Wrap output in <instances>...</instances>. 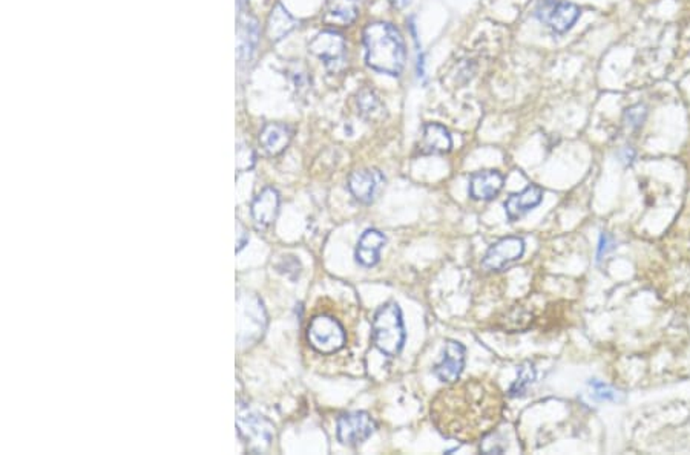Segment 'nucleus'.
I'll list each match as a JSON object with an SVG mask.
<instances>
[{
  "label": "nucleus",
  "mask_w": 690,
  "mask_h": 455,
  "mask_svg": "<svg viewBox=\"0 0 690 455\" xmlns=\"http://www.w3.org/2000/svg\"><path fill=\"white\" fill-rule=\"evenodd\" d=\"M385 236L375 229L365 230L356 247V261L364 267H375L380 259V250L385 246Z\"/></svg>",
  "instance_id": "obj_15"
},
{
  "label": "nucleus",
  "mask_w": 690,
  "mask_h": 455,
  "mask_svg": "<svg viewBox=\"0 0 690 455\" xmlns=\"http://www.w3.org/2000/svg\"><path fill=\"white\" fill-rule=\"evenodd\" d=\"M384 184V177L378 170H356L348 178V189L359 203L371 204L379 189Z\"/></svg>",
  "instance_id": "obj_11"
},
{
  "label": "nucleus",
  "mask_w": 690,
  "mask_h": 455,
  "mask_svg": "<svg viewBox=\"0 0 690 455\" xmlns=\"http://www.w3.org/2000/svg\"><path fill=\"white\" fill-rule=\"evenodd\" d=\"M255 164V155L251 149H249L247 146L240 144L236 149V169L238 172H246L249 169L254 168Z\"/></svg>",
  "instance_id": "obj_25"
},
{
  "label": "nucleus",
  "mask_w": 690,
  "mask_h": 455,
  "mask_svg": "<svg viewBox=\"0 0 690 455\" xmlns=\"http://www.w3.org/2000/svg\"><path fill=\"white\" fill-rule=\"evenodd\" d=\"M373 341L382 354L396 357L405 343L402 311L396 302L380 305L373 317Z\"/></svg>",
  "instance_id": "obj_3"
},
{
  "label": "nucleus",
  "mask_w": 690,
  "mask_h": 455,
  "mask_svg": "<svg viewBox=\"0 0 690 455\" xmlns=\"http://www.w3.org/2000/svg\"><path fill=\"white\" fill-rule=\"evenodd\" d=\"M582 11L577 5L562 0H541L535 8V17L556 33H566L578 21Z\"/></svg>",
  "instance_id": "obj_7"
},
{
  "label": "nucleus",
  "mask_w": 690,
  "mask_h": 455,
  "mask_svg": "<svg viewBox=\"0 0 690 455\" xmlns=\"http://www.w3.org/2000/svg\"><path fill=\"white\" fill-rule=\"evenodd\" d=\"M328 14L350 25L358 17V2L356 0H328Z\"/></svg>",
  "instance_id": "obj_21"
},
{
  "label": "nucleus",
  "mask_w": 690,
  "mask_h": 455,
  "mask_svg": "<svg viewBox=\"0 0 690 455\" xmlns=\"http://www.w3.org/2000/svg\"><path fill=\"white\" fill-rule=\"evenodd\" d=\"M308 49L325 63L332 73H339L345 68L347 47L344 37L334 31H322L308 44Z\"/></svg>",
  "instance_id": "obj_6"
},
{
  "label": "nucleus",
  "mask_w": 690,
  "mask_h": 455,
  "mask_svg": "<svg viewBox=\"0 0 690 455\" xmlns=\"http://www.w3.org/2000/svg\"><path fill=\"white\" fill-rule=\"evenodd\" d=\"M502 414V391L486 377L456 380L437 393L430 408L437 431L462 443H474L493 434Z\"/></svg>",
  "instance_id": "obj_1"
},
{
  "label": "nucleus",
  "mask_w": 690,
  "mask_h": 455,
  "mask_svg": "<svg viewBox=\"0 0 690 455\" xmlns=\"http://www.w3.org/2000/svg\"><path fill=\"white\" fill-rule=\"evenodd\" d=\"M453 141H451L447 127L439 123H428L423 129V137L421 141L422 153L436 155V153H447L451 151Z\"/></svg>",
  "instance_id": "obj_17"
},
{
  "label": "nucleus",
  "mask_w": 690,
  "mask_h": 455,
  "mask_svg": "<svg viewBox=\"0 0 690 455\" xmlns=\"http://www.w3.org/2000/svg\"><path fill=\"white\" fill-rule=\"evenodd\" d=\"M358 107L359 112L367 120H380L385 114V106L380 99L373 92L371 89H362L358 95Z\"/></svg>",
  "instance_id": "obj_20"
},
{
  "label": "nucleus",
  "mask_w": 690,
  "mask_h": 455,
  "mask_svg": "<svg viewBox=\"0 0 690 455\" xmlns=\"http://www.w3.org/2000/svg\"><path fill=\"white\" fill-rule=\"evenodd\" d=\"M543 200V190L539 185H530L520 194H514L506 200L505 210L511 221H517L528 211L537 207Z\"/></svg>",
  "instance_id": "obj_14"
},
{
  "label": "nucleus",
  "mask_w": 690,
  "mask_h": 455,
  "mask_svg": "<svg viewBox=\"0 0 690 455\" xmlns=\"http://www.w3.org/2000/svg\"><path fill=\"white\" fill-rule=\"evenodd\" d=\"M503 175L497 170H482L471 177L469 195L474 200L488 201L499 195L503 187Z\"/></svg>",
  "instance_id": "obj_12"
},
{
  "label": "nucleus",
  "mask_w": 690,
  "mask_h": 455,
  "mask_svg": "<svg viewBox=\"0 0 690 455\" xmlns=\"http://www.w3.org/2000/svg\"><path fill=\"white\" fill-rule=\"evenodd\" d=\"M292 137L293 132L288 126L281 123H269L264 126L260 133V143L269 155L275 157L287 149Z\"/></svg>",
  "instance_id": "obj_16"
},
{
  "label": "nucleus",
  "mask_w": 690,
  "mask_h": 455,
  "mask_svg": "<svg viewBox=\"0 0 690 455\" xmlns=\"http://www.w3.org/2000/svg\"><path fill=\"white\" fill-rule=\"evenodd\" d=\"M646 117H648V107L641 103L630 106L624 111V121H626V125L630 129H638V127L644 123Z\"/></svg>",
  "instance_id": "obj_24"
},
{
  "label": "nucleus",
  "mask_w": 690,
  "mask_h": 455,
  "mask_svg": "<svg viewBox=\"0 0 690 455\" xmlns=\"http://www.w3.org/2000/svg\"><path fill=\"white\" fill-rule=\"evenodd\" d=\"M296 28V21L288 14V11L278 3L272 10L267 21V36L272 42H278L282 37L292 33Z\"/></svg>",
  "instance_id": "obj_18"
},
{
  "label": "nucleus",
  "mask_w": 690,
  "mask_h": 455,
  "mask_svg": "<svg viewBox=\"0 0 690 455\" xmlns=\"http://www.w3.org/2000/svg\"><path fill=\"white\" fill-rule=\"evenodd\" d=\"M258 37H260V28L255 18L247 17L246 22H241L240 29V47H238V54L241 60H247L254 54L256 48Z\"/></svg>",
  "instance_id": "obj_19"
},
{
  "label": "nucleus",
  "mask_w": 690,
  "mask_h": 455,
  "mask_svg": "<svg viewBox=\"0 0 690 455\" xmlns=\"http://www.w3.org/2000/svg\"><path fill=\"white\" fill-rule=\"evenodd\" d=\"M618 157H620V161H623L624 164H632V161H634V158H635V152L629 149V147H626V149H623L620 151V153H618Z\"/></svg>",
  "instance_id": "obj_27"
},
{
  "label": "nucleus",
  "mask_w": 690,
  "mask_h": 455,
  "mask_svg": "<svg viewBox=\"0 0 690 455\" xmlns=\"http://www.w3.org/2000/svg\"><path fill=\"white\" fill-rule=\"evenodd\" d=\"M390 3L393 6H396V8H404L405 5L410 3V0H390Z\"/></svg>",
  "instance_id": "obj_30"
},
{
  "label": "nucleus",
  "mask_w": 690,
  "mask_h": 455,
  "mask_svg": "<svg viewBox=\"0 0 690 455\" xmlns=\"http://www.w3.org/2000/svg\"><path fill=\"white\" fill-rule=\"evenodd\" d=\"M236 428L244 443L247 445L249 452L262 454L269 450L275 426L264 415L254 413L247 406H240L236 414Z\"/></svg>",
  "instance_id": "obj_4"
},
{
  "label": "nucleus",
  "mask_w": 690,
  "mask_h": 455,
  "mask_svg": "<svg viewBox=\"0 0 690 455\" xmlns=\"http://www.w3.org/2000/svg\"><path fill=\"white\" fill-rule=\"evenodd\" d=\"M614 248H615V242H614V239H612L609 235L602 233V236H600V242H598L597 261H602V259H603V256H604L606 253H609L611 250H614Z\"/></svg>",
  "instance_id": "obj_26"
},
{
  "label": "nucleus",
  "mask_w": 690,
  "mask_h": 455,
  "mask_svg": "<svg viewBox=\"0 0 690 455\" xmlns=\"http://www.w3.org/2000/svg\"><path fill=\"white\" fill-rule=\"evenodd\" d=\"M589 387H591V397L598 402H621L624 399L623 393L609 385H606V383L600 380L595 379L591 380Z\"/></svg>",
  "instance_id": "obj_23"
},
{
  "label": "nucleus",
  "mask_w": 690,
  "mask_h": 455,
  "mask_svg": "<svg viewBox=\"0 0 690 455\" xmlns=\"http://www.w3.org/2000/svg\"><path fill=\"white\" fill-rule=\"evenodd\" d=\"M367 65L378 73L399 75L405 65V43L401 33L386 22L367 25L364 29Z\"/></svg>",
  "instance_id": "obj_2"
},
{
  "label": "nucleus",
  "mask_w": 690,
  "mask_h": 455,
  "mask_svg": "<svg viewBox=\"0 0 690 455\" xmlns=\"http://www.w3.org/2000/svg\"><path fill=\"white\" fill-rule=\"evenodd\" d=\"M307 339L308 343L321 354H333L344 348L347 336L345 328L336 317L318 315L308 324Z\"/></svg>",
  "instance_id": "obj_5"
},
{
  "label": "nucleus",
  "mask_w": 690,
  "mask_h": 455,
  "mask_svg": "<svg viewBox=\"0 0 690 455\" xmlns=\"http://www.w3.org/2000/svg\"><path fill=\"white\" fill-rule=\"evenodd\" d=\"M280 211V194L273 187H266L251 203V216L261 227L272 224Z\"/></svg>",
  "instance_id": "obj_13"
},
{
  "label": "nucleus",
  "mask_w": 690,
  "mask_h": 455,
  "mask_svg": "<svg viewBox=\"0 0 690 455\" xmlns=\"http://www.w3.org/2000/svg\"><path fill=\"white\" fill-rule=\"evenodd\" d=\"M525 253V242L517 236H508L495 242L485 255L482 261V265L486 270L499 272L503 268L511 265L513 262L519 261Z\"/></svg>",
  "instance_id": "obj_9"
},
{
  "label": "nucleus",
  "mask_w": 690,
  "mask_h": 455,
  "mask_svg": "<svg viewBox=\"0 0 690 455\" xmlns=\"http://www.w3.org/2000/svg\"><path fill=\"white\" fill-rule=\"evenodd\" d=\"M425 74V70H423V55H419V59H417V75L419 77H423Z\"/></svg>",
  "instance_id": "obj_29"
},
{
  "label": "nucleus",
  "mask_w": 690,
  "mask_h": 455,
  "mask_svg": "<svg viewBox=\"0 0 690 455\" xmlns=\"http://www.w3.org/2000/svg\"><path fill=\"white\" fill-rule=\"evenodd\" d=\"M465 354L467 350L460 342L457 341H447L443 350V359L441 363H437L433 373L441 382L454 383L459 379L463 367H465Z\"/></svg>",
  "instance_id": "obj_10"
},
{
  "label": "nucleus",
  "mask_w": 690,
  "mask_h": 455,
  "mask_svg": "<svg viewBox=\"0 0 690 455\" xmlns=\"http://www.w3.org/2000/svg\"><path fill=\"white\" fill-rule=\"evenodd\" d=\"M375 431L376 423L367 413H347L338 419V440L345 446H358L364 443Z\"/></svg>",
  "instance_id": "obj_8"
},
{
  "label": "nucleus",
  "mask_w": 690,
  "mask_h": 455,
  "mask_svg": "<svg viewBox=\"0 0 690 455\" xmlns=\"http://www.w3.org/2000/svg\"><path fill=\"white\" fill-rule=\"evenodd\" d=\"M238 236H240V239H238V242H236V252H240V250L247 244L249 236H247L246 232H244V230H240V235H238Z\"/></svg>",
  "instance_id": "obj_28"
},
{
  "label": "nucleus",
  "mask_w": 690,
  "mask_h": 455,
  "mask_svg": "<svg viewBox=\"0 0 690 455\" xmlns=\"http://www.w3.org/2000/svg\"><path fill=\"white\" fill-rule=\"evenodd\" d=\"M534 380H535V369L532 367V363L530 362L521 363L517 371V379H515L511 389H509V395L511 397L525 395L528 388L532 385Z\"/></svg>",
  "instance_id": "obj_22"
}]
</instances>
